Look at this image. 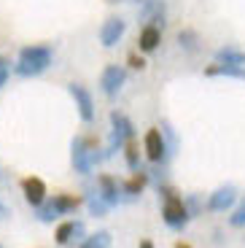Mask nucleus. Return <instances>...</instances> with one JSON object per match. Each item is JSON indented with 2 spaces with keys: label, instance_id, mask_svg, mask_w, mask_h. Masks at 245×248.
<instances>
[{
  "label": "nucleus",
  "instance_id": "f257e3e1",
  "mask_svg": "<svg viewBox=\"0 0 245 248\" xmlns=\"http://www.w3.org/2000/svg\"><path fill=\"white\" fill-rule=\"evenodd\" d=\"M51 60H54V51L51 46H43V44H32V46H25L19 51V60L14 65V73L16 76H41L51 68Z\"/></svg>",
  "mask_w": 245,
  "mask_h": 248
},
{
  "label": "nucleus",
  "instance_id": "f03ea898",
  "mask_svg": "<svg viewBox=\"0 0 245 248\" xmlns=\"http://www.w3.org/2000/svg\"><path fill=\"white\" fill-rule=\"evenodd\" d=\"M162 194H165V208H162V216H165L167 227H172V230H184L186 221L191 218L189 208H186L184 197H178L175 189H170V186H165V189H159Z\"/></svg>",
  "mask_w": 245,
  "mask_h": 248
},
{
  "label": "nucleus",
  "instance_id": "7ed1b4c3",
  "mask_svg": "<svg viewBox=\"0 0 245 248\" xmlns=\"http://www.w3.org/2000/svg\"><path fill=\"white\" fill-rule=\"evenodd\" d=\"M97 159H100L97 140H94V138H76L73 140V168H76V173L89 175Z\"/></svg>",
  "mask_w": 245,
  "mask_h": 248
},
{
  "label": "nucleus",
  "instance_id": "20e7f679",
  "mask_svg": "<svg viewBox=\"0 0 245 248\" xmlns=\"http://www.w3.org/2000/svg\"><path fill=\"white\" fill-rule=\"evenodd\" d=\"M132 135H135V127H132V122H129L124 113L110 111V151H108V154L119 151Z\"/></svg>",
  "mask_w": 245,
  "mask_h": 248
},
{
  "label": "nucleus",
  "instance_id": "39448f33",
  "mask_svg": "<svg viewBox=\"0 0 245 248\" xmlns=\"http://www.w3.org/2000/svg\"><path fill=\"white\" fill-rule=\"evenodd\" d=\"M68 92H70V97H73L76 108H78V116L84 119L86 124L94 122V100H92V94H89V89L81 87V84H68Z\"/></svg>",
  "mask_w": 245,
  "mask_h": 248
},
{
  "label": "nucleus",
  "instance_id": "423d86ee",
  "mask_svg": "<svg viewBox=\"0 0 245 248\" xmlns=\"http://www.w3.org/2000/svg\"><path fill=\"white\" fill-rule=\"evenodd\" d=\"M124 81H127V70H124L122 65H108V68L103 70V76H100V89H103L108 97H116V94L122 92Z\"/></svg>",
  "mask_w": 245,
  "mask_h": 248
},
{
  "label": "nucleus",
  "instance_id": "0eeeda50",
  "mask_svg": "<svg viewBox=\"0 0 245 248\" xmlns=\"http://www.w3.org/2000/svg\"><path fill=\"white\" fill-rule=\"evenodd\" d=\"M124 30H127V22H124V19L108 16L103 22V27H100V44H103L105 49H113V46L124 38Z\"/></svg>",
  "mask_w": 245,
  "mask_h": 248
},
{
  "label": "nucleus",
  "instance_id": "6e6552de",
  "mask_svg": "<svg viewBox=\"0 0 245 248\" xmlns=\"http://www.w3.org/2000/svg\"><path fill=\"white\" fill-rule=\"evenodd\" d=\"M143 151L151 162H162L167 156V143L162 138V130H148L143 138Z\"/></svg>",
  "mask_w": 245,
  "mask_h": 248
},
{
  "label": "nucleus",
  "instance_id": "1a4fd4ad",
  "mask_svg": "<svg viewBox=\"0 0 245 248\" xmlns=\"http://www.w3.org/2000/svg\"><path fill=\"white\" fill-rule=\"evenodd\" d=\"M22 194H25V200L32 208H38V205L46 200V184H43L41 178H35V175H30V178L22 181Z\"/></svg>",
  "mask_w": 245,
  "mask_h": 248
},
{
  "label": "nucleus",
  "instance_id": "9d476101",
  "mask_svg": "<svg viewBox=\"0 0 245 248\" xmlns=\"http://www.w3.org/2000/svg\"><path fill=\"white\" fill-rule=\"evenodd\" d=\"M234 200H237V189L234 186H221L208 197V208L210 211H227V208L234 205Z\"/></svg>",
  "mask_w": 245,
  "mask_h": 248
},
{
  "label": "nucleus",
  "instance_id": "9b49d317",
  "mask_svg": "<svg viewBox=\"0 0 245 248\" xmlns=\"http://www.w3.org/2000/svg\"><path fill=\"white\" fill-rule=\"evenodd\" d=\"M162 44V30L156 25H146L140 30V38H138V49L140 51H156V46Z\"/></svg>",
  "mask_w": 245,
  "mask_h": 248
},
{
  "label": "nucleus",
  "instance_id": "f8f14e48",
  "mask_svg": "<svg viewBox=\"0 0 245 248\" xmlns=\"http://www.w3.org/2000/svg\"><path fill=\"white\" fill-rule=\"evenodd\" d=\"M97 186H100V197H103L110 208H113V205H119V197H122V194H119V189H122V186L116 184V178H110V175H100Z\"/></svg>",
  "mask_w": 245,
  "mask_h": 248
},
{
  "label": "nucleus",
  "instance_id": "ddd939ff",
  "mask_svg": "<svg viewBox=\"0 0 245 248\" xmlns=\"http://www.w3.org/2000/svg\"><path fill=\"white\" fill-rule=\"evenodd\" d=\"M84 232V224L81 221H62L60 227H57V246H68L70 240H73L76 235H81Z\"/></svg>",
  "mask_w": 245,
  "mask_h": 248
},
{
  "label": "nucleus",
  "instance_id": "4468645a",
  "mask_svg": "<svg viewBox=\"0 0 245 248\" xmlns=\"http://www.w3.org/2000/svg\"><path fill=\"white\" fill-rule=\"evenodd\" d=\"M215 62H218V65H240V68H245V51L224 46V49L215 51Z\"/></svg>",
  "mask_w": 245,
  "mask_h": 248
},
{
  "label": "nucleus",
  "instance_id": "2eb2a0df",
  "mask_svg": "<svg viewBox=\"0 0 245 248\" xmlns=\"http://www.w3.org/2000/svg\"><path fill=\"white\" fill-rule=\"evenodd\" d=\"M54 208L60 211V216H65V213H73L78 211V205H81V197H76V194H54Z\"/></svg>",
  "mask_w": 245,
  "mask_h": 248
},
{
  "label": "nucleus",
  "instance_id": "dca6fc26",
  "mask_svg": "<svg viewBox=\"0 0 245 248\" xmlns=\"http://www.w3.org/2000/svg\"><path fill=\"white\" fill-rule=\"evenodd\" d=\"M146 184H148V175L143 173V170H135V173H132V178L122 184V189H124V194H129V197H138V194L143 192V186H146Z\"/></svg>",
  "mask_w": 245,
  "mask_h": 248
},
{
  "label": "nucleus",
  "instance_id": "f3484780",
  "mask_svg": "<svg viewBox=\"0 0 245 248\" xmlns=\"http://www.w3.org/2000/svg\"><path fill=\"white\" fill-rule=\"evenodd\" d=\"M205 76H229V78H245V68H240V65H210V68H205Z\"/></svg>",
  "mask_w": 245,
  "mask_h": 248
},
{
  "label": "nucleus",
  "instance_id": "a211bd4d",
  "mask_svg": "<svg viewBox=\"0 0 245 248\" xmlns=\"http://www.w3.org/2000/svg\"><path fill=\"white\" fill-rule=\"evenodd\" d=\"M122 149H124V159H127L129 170H132V173H135V170H140V149H138V143L129 138Z\"/></svg>",
  "mask_w": 245,
  "mask_h": 248
},
{
  "label": "nucleus",
  "instance_id": "6ab92c4d",
  "mask_svg": "<svg viewBox=\"0 0 245 248\" xmlns=\"http://www.w3.org/2000/svg\"><path fill=\"white\" fill-rule=\"evenodd\" d=\"M78 248H110V232H105V230L94 232V235L84 237Z\"/></svg>",
  "mask_w": 245,
  "mask_h": 248
},
{
  "label": "nucleus",
  "instance_id": "aec40b11",
  "mask_svg": "<svg viewBox=\"0 0 245 248\" xmlns=\"http://www.w3.org/2000/svg\"><path fill=\"white\" fill-rule=\"evenodd\" d=\"M86 205H89L92 216H105V213H108V208H110V205L105 202L103 197H100L97 189H94V192H89V197H86Z\"/></svg>",
  "mask_w": 245,
  "mask_h": 248
},
{
  "label": "nucleus",
  "instance_id": "412c9836",
  "mask_svg": "<svg viewBox=\"0 0 245 248\" xmlns=\"http://www.w3.org/2000/svg\"><path fill=\"white\" fill-rule=\"evenodd\" d=\"M178 44H181V49H186V51L194 54V51L199 49V35H197L194 30H181L178 32Z\"/></svg>",
  "mask_w": 245,
  "mask_h": 248
},
{
  "label": "nucleus",
  "instance_id": "4be33fe9",
  "mask_svg": "<svg viewBox=\"0 0 245 248\" xmlns=\"http://www.w3.org/2000/svg\"><path fill=\"white\" fill-rule=\"evenodd\" d=\"M229 224H232V227H245V202L229 216Z\"/></svg>",
  "mask_w": 245,
  "mask_h": 248
},
{
  "label": "nucleus",
  "instance_id": "5701e85b",
  "mask_svg": "<svg viewBox=\"0 0 245 248\" xmlns=\"http://www.w3.org/2000/svg\"><path fill=\"white\" fill-rule=\"evenodd\" d=\"M127 62H129V68H135V70H143V68H146V60H143L138 51H132V54L127 57Z\"/></svg>",
  "mask_w": 245,
  "mask_h": 248
},
{
  "label": "nucleus",
  "instance_id": "b1692460",
  "mask_svg": "<svg viewBox=\"0 0 245 248\" xmlns=\"http://www.w3.org/2000/svg\"><path fill=\"white\" fill-rule=\"evenodd\" d=\"M8 73H11V65H8L6 57H0V89H3V84L8 81Z\"/></svg>",
  "mask_w": 245,
  "mask_h": 248
},
{
  "label": "nucleus",
  "instance_id": "393cba45",
  "mask_svg": "<svg viewBox=\"0 0 245 248\" xmlns=\"http://www.w3.org/2000/svg\"><path fill=\"white\" fill-rule=\"evenodd\" d=\"M140 248H153V243L151 240H140Z\"/></svg>",
  "mask_w": 245,
  "mask_h": 248
},
{
  "label": "nucleus",
  "instance_id": "a878e982",
  "mask_svg": "<svg viewBox=\"0 0 245 248\" xmlns=\"http://www.w3.org/2000/svg\"><path fill=\"white\" fill-rule=\"evenodd\" d=\"M6 213H8V208H6V205H3V202H0V218L6 216Z\"/></svg>",
  "mask_w": 245,
  "mask_h": 248
},
{
  "label": "nucleus",
  "instance_id": "bb28decb",
  "mask_svg": "<svg viewBox=\"0 0 245 248\" xmlns=\"http://www.w3.org/2000/svg\"><path fill=\"white\" fill-rule=\"evenodd\" d=\"M175 248H191V246H189V243H184V240H181V243H175Z\"/></svg>",
  "mask_w": 245,
  "mask_h": 248
},
{
  "label": "nucleus",
  "instance_id": "cd10ccee",
  "mask_svg": "<svg viewBox=\"0 0 245 248\" xmlns=\"http://www.w3.org/2000/svg\"><path fill=\"white\" fill-rule=\"evenodd\" d=\"M108 3H119V0H108Z\"/></svg>",
  "mask_w": 245,
  "mask_h": 248
}]
</instances>
